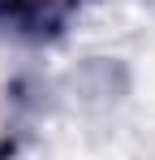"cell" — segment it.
Here are the masks:
<instances>
[{"mask_svg": "<svg viewBox=\"0 0 155 160\" xmlns=\"http://www.w3.org/2000/svg\"><path fill=\"white\" fill-rule=\"evenodd\" d=\"M82 0H0V35L43 43L65 35L69 18Z\"/></svg>", "mask_w": 155, "mask_h": 160, "instance_id": "obj_1", "label": "cell"}]
</instances>
